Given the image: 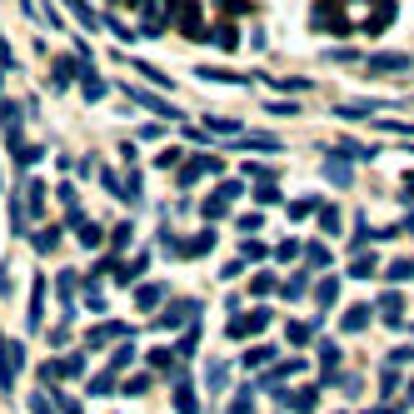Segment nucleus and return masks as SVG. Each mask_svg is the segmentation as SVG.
Masks as SVG:
<instances>
[{
  "mask_svg": "<svg viewBox=\"0 0 414 414\" xmlns=\"http://www.w3.org/2000/svg\"><path fill=\"white\" fill-rule=\"evenodd\" d=\"M20 370H25V344L0 334V389H6V394H15V375Z\"/></svg>",
  "mask_w": 414,
  "mask_h": 414,
  "instance_id": "f257e3e1",
  "label": "nucleus"
},
{
  "mask_svg": "<svg viewBox=\"0 0 414 414\" xmlns=\"http://www.w3.org/2000/svg\"><path fill=\"white\" fill-rule=\"evenodd\" d=\"M165 6H170L175 20H180V35L205 40V20H200V6H195V0H165Z\"/></svg>",
  "mask_w": 414,
  "mask_h": 414,
  "instance_id": "f03ea898",
  "label": "nucleus"
},
{
  "mask_svg": "<svg viewBox=\"0 0 414 414\" xmlns=\"http://www.w3.org/2000/svg\"><path fill=\"white\" fill-rule=\"evenodd\" d=\"M365 65L375 75H404V70H414V55H404V50H375Z\"/></svg>",
  "mask_w": 414,
  "mask_h": 414,
  "instance_id": "7ed1b4c3",
  "label": "nucleus"
},
{
  "mask_svg": "<svg viewBox=\"0 0 414 414\" xmlns=\"http://www.w3.org/2000/svg\"><path fill=\"white\" fill-rule=\"evenodd\" d=\"M125 100H130V105H140V110H155L160 120H175V115H180V110H170V100H165V95H155V90H140L135 80L125 85Z\"/></svg>",
  "mask_w": 414,
  "mask_h": 414,
  "instance_id": "20e7f679",
  "label": "nucleus"
},
{
  "mask_svg": "<svg viewBox=\"0 0 414 414\" xmlns=\"http://www.w3.org/2000/svg\"><path fill=\"white\" fill-rule=\"evenodd\" d=\"M315 30H325V35H349L354 25L344 20V11L334 6V0H320V6H315Z\"/></svg>",
  "mask_w": 414,
  "mask_h": 414,
  "instance_id": "39448f33",
  "label": "nucleus"
},
{
  "mask_svg": "<svg viewBox=\"0 0 414 414\" xmlns=\"http://www.w3.org/2000/svg\"><path fill=\"white\" fill-rule=\"evenodd\" d=\"M195 320H200V305H195V300H175L155 325H160V330H180V325H195Z\"/></svg>",
  "mask_w": 414,
  "mask_h": 414,
  "instance_id": "423d86ee",
  "label": "nucleus"
},
{
  "mask_svg": "<svg viewBox=\"0 0 414 414\" xmlns=\"http://www.w3.org/2000/svg\"><path fill=\"white\" fill-rule=\"evenodd\" d=\"M270 310H255V315H234L230 320V339H245V334H260V330H270Z\"/></svg>",
  "mask_w": 414,
  "mask_h": 414,
  "instance_id": "0eeeda50",
  "label": "nucleus"
},
{
  "mask_svg": "<svg viewBox=\"0 0 414 414\" xmlns=\"http://www.w3.org/2000/svg\"><path fill=\"white\" fill-rule=\"evenodd\" d=\"M215 170H220V155H195V160L180 170V180H175V185L185 190V185H195V180H200V175H215Z\"/></svg>",
  "mask_w": 414,
  "mask_h": 414,
  "instance_id": "6e6552de",
  "label": "nucleus"
},
{
  "mask_svg": "<svg viewBox=\"0 0 414 414\" xmlns=\"http://www.w3.org/2000/svg\"><path fill=\"white\" fill-rule=\"evenodd\" d=\"M280 394V404L289 409V414H315V404H320V389H300V394H284V389H275Z\"/></svg>",
  "mask_w": 414,
  "mask_h": 414,
  "instance_id": "1a4fd4ad",
  "label": "nucleus"
},
{
  "mask_svg": "<svg viewBox=\"0 0 414 414\" xmlns=\"http://www.w3.org/2000/svg\"><path fill=\"white\" fill-rule=\"evenodd\" d=\"M80 70H85V61H70V55H55V75H50V85H55V90H65L70 80H80Z\"/></svg>",
  "mask_w": 414,
  "mask_h": 414,
  "instance_id": "9d476101",
  "label": "nucleus"
},
{
  "mask_svg": "<svg viewBox=\"0 0 414 414\" xmlns=\"http://www.w3.org/2000/svg\"><path fill=\"white\" fill-rule=\"evenodd\" d=\"M45 190H50L45 180H25V185H20V200H25V215H30V220L45 210Z\"/></svg>",
  "mask_w": 414,
  "mask_h": 414,
  "instance_id": "9b49d317",
  "label": "nucleus"
},
{
  "mask_svg": "<svg viewBox=\"0 0 414 414\" xmlns=\"http://www.w3.org/2000/svg\"><path fill=\"white\" fill-rule=\"evenodd\" d=\"M110 339H130V325H95V330L85 334L90 349H100V344H110Z\"/></svg>",
  "mask_w": 414,
  "mask_h": 414,
  "instance_id": "f8f14e48",
  "label": "nucleus"
},
{
  "mask_svg": "<svg viewBox=\"0 0 414 414\" xmlns=\"http://www.w3.org/2000/svg\"><path fill=\"white\" fill-rule=\"evenodd\" d=\"M370 315H375V305H349L344 310V334H360V330H370Z\"/></svg>",
  "mask_w": 414,
  "mask_h": 414,
  "instance_id": "ddd939ff",
  "label": "nucleus"
},
{
  "mask_svg": "<svg viewBox=\"0 0 414 414\" xmlns=\"http://www.w3.org/2000/svg\"><path fill=\"white\" fill-rule=\"evenodd\" d=\"M380 320H384V325H404V300H399L394 289L380 294Z\"/></svg>",
  "mask_w": 414,
  "mask_h": 414,
  "instance_id": "4468645a",
  "label": "nucleus"
},
{
  "mask_svg": "<svg viewBox=\"0 0 414 414\" xmlns=\"http://www.w3.org/2000/svg\"><path fill=\"white\" fill-rule=\"evenodd\" d=\"M384 25H394V0H380V6L365 15V30H370V35H380Z\"/></svg>",
  "mask_w": 414,
  "mask_h": 414,
  "instance_id": "2eb2a0df",
  "label": "nucleus"
},
{
  "mask_svg": "<svg viewBox=\"0 0 414 414\" xmlns=\"http://www.w3.org/2000/svg\"><path fill=\"white\" fill-rule=\"evenodd\" d=\"M25 320H30V330L45 325V280H35V289H30V310H25Z\"/></svg>",
  "mask_w": 414,
  "mask_h": 414,
  "instance_id": "dca6fc26",
  "label": "nucleus"
},
{
  "mask_svg": "<svg viewBox=\"0 0 414 414\" xmlns=\"http://www.w3.org/2000/svg\"><path fill=\"white\" fill-rule=\"evenodd\" d=\"M210 245H215V230H200V234H190V240H180V255L195 260V255H205Z\"/></svg>",
  "mask_w": 414,
  "mask_h": 414,
  "instance_id": "f3484780",
  "label": "nucleus"
},
{
  "mask_svg": "<svg viewBox=\"0 0 414 414\" xmlns=\"http://www.w3.org/2000/svg\"><path fill=\"white\" fill-rule=\"evenodd\" d=\"M65 6H70V15H75L85 30H100V25H105V20L95 15V6H90V0H65Z\"/></svg>",
  "mask_w": 414,
  "mask_h": 414,
  "instance_id": "a211bd4d",
  "label": "nucleus"
},
{
  "mask_svg": "<svg viewBox=\"0 0 414 414\" xmlns=\"http://www.w3.org/2000/svg\"><path fill=\"white\" fill-rule=\"evenodd\" d=\"M145 265H150V255H145V250H140V255H135V260H130V265H115V280H120V284H135V280H140V275H145Z\"/></svg>",
  "mask_w": 414,
  "mask_h": 414,
  "instance_id": "6ab92c4d",
  "label": "nucleus"
},
{
  "mask_svg": "<svg viewBox=\"0 0 414 414\" xmlns=\"http://www.w3.org/2000/svg\"><path fill=\"white\" fill-rule=\"evenodd\" d=\"M105 90H110V85H105V80H100V75H95V70H90V65H85V70H80V95H85V100H90V105H95V100H100V95H105Z\"/></svg>",
  "mask_w": 414,
  "mask_h": 414,
  "instance_id": "aec40b11",
  "label": "nucleus"
},
{
  "mask_svg": "<svg viewBox=\"0 0 414 414\" xmlns=\"http://www.w3.org/2000/svg\"><path fill=\"white\" fill-rule=\"evenodd\" d=\"M325 180L349 185V160H344V155H330V160H325Z\"/></svg>",
  "mask_w": 414,
  "mask_h": 414,
  "instance_id": "412c9836",
  "label": "nucleus"
},
{
  "mask_svg": "<svg viewBox=\"0 0 414 414\" xmlns=\"http://www.w3.org/2000/svg\"><path fill=\"white\" fill-rule=\"evenodd\" d=\"M334 300H339V280L330 275V280H320V284H315V305H320V310H330Z\"/></svg>",
  "mask_w": 414,
  "mask_h": 414,
  "instance_id": "4be33fe9",
  "label": "nucleus"
},
{
  "mask_svg": "<svg viewBox=\"0 0 414 414\" xmlns=\"http://www.w3.org/2000/svg\"><path fill=\"white\" fill-rule=\"evenodd\" d=\"M140 185H145V180H140V170L130 165V175L120 180V200H125V205H140Z\"/></svg>",
  "mask_w": 414,
  "mask_h": 414,
  "instance_id": "5701e85b",
  "label": "nucleus"
},
{
  "mask_svg": "<svg viewBox=\"0 0 414 414\" xmlns=\"http://www.w3.org/2000/svg\"><path fill=\"white\" fill-rule=\"evenodd\" d=\"M130 70H135V75H145L150 85H160V90H170V75H165V70H155L150 61H130Z\"/></svg>",
  "mask_w": 414,
  "mask_h": 414,
  "instance_id": "b1692460",
  "label": "nucleus"
},
{
  "mask_svg": "<svg viewBox=\"0 0 414 414\" xmlns=\"http://www.w3.org/2000/svg\"><path fill=\"white\" fill-rule=\"evenodd\" d=\"M160 300H165V284H140V289H135V305H140V310H155Z\"/></svg>",
  "mask_w": 414,
  "mask_h": 414,
  "instance_id": "393cba45",
  "label": "nucleus"
},
{
  "mask_svg": "<svg viewBox=\"0 0 414 414\" xmlns=\"http://www.w3.org/2000/svg\"><path fill=\"white\" fill-rule=\"evenodd\" d=\"M200 80H220V85H250V75H234V70H215V65H205V70H200Z\"/></svg>",
  "mask_w": 414,
  "mask_h": 414,
  "instance_id": "a878e982",
  "label": "nucleus"
},
{
  "mask_svg": "<svg viewBox=\"0 0 414 414\" xmlns=\"http://www.w3.org/2000/svg\"><path fill=\"white\" fill-rule=\"evenodd\" d=\"M349 275H354V280H375V275H380V260H375V255H360V260L349 265Z\"/></svg>",
  "mask_w": 414,
  "mask_h": 414,
  "instance_id": "bb28decb",
  "label": "nucleus"
},
{
  "mask_svg": "<svg viewBox=\"0 0 414 414\" xmlns=\"http://www.w3.org/2000/svg\"><path fill=\"white\" fill-rule=\"evenodd\" d=\"M130 360H135V344H130V339H120V349L110 354V375H120V370H125Z\"/></svg>",
  "mask_w": 414,
  "mask_h": 414,
  "instance_id": "cd10ccee",
  "label": "nucleus"
},
{
  "mask_svg": "<svg viewBox=\"0 0 414 414\" xmlns=\"http://www.w3.org/2000/svg\"><path fill=\"white\" fill-rule=\"evenodd\" d=\"M200 215H205V220L215 225V220H225V215H230V200H220V195H210V200L200 205Z\"/></svg>",
  "mask_w": 414,
  "mask_h": 414,
  "instance_id": "c85d7f7f",
  "label": "nucleus"
},
{
  "mask_svg": "<svg viewBox=\"0 0 414 414\" xmlns=\"http://www.w3.org/2000/svg\"><path fill=\"white\" fill-rule=\"evenodd\" d=\"M275 360V344H255V349H245V370H255V365H270Z\"/></svg>",
  "mask_w": 414,
  "mask_h": 414,
  "instance_id": "c756f323",
  "label": "nucleus"
},
{
  "mask_svg": "<svg viewBox=\"0 0 414 414\" xmlns=\"http://www.w3.org/2000/svg\"><path fill=\"white\" fill-rule=\"evenodd\" d=\"M175 409H180V414H195L200 409V399L190 394V384H175Z\"/></svg>",
  "mask_w": 414,
  "mask_h": 414,
  "instance_id": "7c9ffc66",
  "label": "nucleus"
},
{
  "mask_svg": "<svg viewBox=\"0 0 414 414\" xmlns=\"http://www.w3.org/2000/svg\"><path fill=\"white\" fill-rule=\"evenodd\" d=\"M320 210V195H305V200H289V220H305Z\"/></svg>",
  "mask_w": 414,
  "mask_h": 414,
  "instance_id": "2f4dec72",
  "label": "nucleus"
},
{
  "mask_svg": "<svg viewBox=\"0 0 414 414\" xmlns=\"http://www.w3.org/2000/svg\"><path fill=\"white\" fill-rule=\"evenodd\" d=\"M55 245H61V225H55V230H50V225H45V230H40V234H35V250H40V255H50V250H55Z\"/></svg>",
  "mask_w": 414,
  "mask_h": 414,
  "instance_id": "473e14b6",
  "label": "nucleus"
},
{
  "mask_svg": "<svg viewBox=\"0 0 414 414\" xmlns=\"http://www.w3.org/2000/svg\"><path fill=\"white\" fill-rule=\"evenodd\" d=\"M305 289H310V275H294V280H284V284H280V294H284V300H300Z\"/></svg>",
  "mask_w": 414,
  "mask_h": 414,
  "instance_id": "72a5a7b5",
  "label": "nucleus"
},
{
  "mask_svg": "<svg viewBox=\"0 0 414 414\" xmlns=\"http://www.w3.org/2000/svg\"><path fill=\"white\" fill-rule=\"evenodd\" d=\"M234 150H280V140H275V135H245Z\"/></svg>",
  "mask_w": 414,
  "mask_h": 414,
  "instance_id": "f704fd0d",
  "label": "nucleus"
},
{
  "mask_svg": "<svg viewBox=\"0 0 414 414\" xmlns=\"http://www.w3.org/2000/svg\"><path fill=\"white\" fill-rule=\"evenodd\" d=\"M384 275L394 284H404V280H414V260H394V265H384Z\"/></svg>",
  "mask_w": 414,
  "mask_h": 414,
  "instance_id": "c9c22d12",
  "label": "nucleus"
},
{
  "mask_svg": "<svg viewBox=\"0 0 414 414\" xmlns=\"http://www.w3.org/2000/svg\"><path fill=\"white\" fill-rule=\"evenodd\" d=\"M80 245H85V250L105 245V230H100V225H85V220H80Z\"/></svg>",
  "mask_w": 414,
  "mask_h": 414,
  "instance_id": "e433bc0d",
  "label": "nucleus"
},
{
  "mask_svg": "<svg viewBox=\"0 0 414 414\" xmlns=\"http://www.w3.org/2000/svg\"><path fill=\"white\" fill-rule=\"evenodd\" d=\"M310 334H315V325H294V320L284 325V339L289 344H310Z\"/></svg>",
  "mask_w": 414,
  "mask_h": 414,
  "instance_id": "4c0bfd02",
  "label": "nucleus"
},
{
  "mask_svg": "<svg viewBox=\"0 0 414 414\" xmlns=\"http://www.w3.org/2000/svg\"><path fill=\"white\" fill-rule=\"evenodd\" d=\"M145 389H150V375H130V380L115 389V394H130V399H135V394H145Z\"/></svg>",
  "mask_w": 414,
  "mask_h": 414,
  "instance_id": "58836bf2",
  "label": "nucleus"
},
{
  "mask_svg": "<svg viewBox=\"0 0 414 414\" xmlns=\"http://www.w3.org/2000/svg\"><path fill=\"white\" fill-rule=\"evenodd\" d=\"M205 384H210V389L220 394V389L230 384V370H225V365H210V370H205Z\"/></svg>",
  "mask_w": 414,
  "mask_h": 414,
  "instance_id": "ea45409f",
  "label": "nucleus"
},
{
  "mask_svg": "<svg viewBox=\"0 0 414 414\" xmlns=\"http://www.w3.org/2000/svg\"><path fill=\"white\" fill-rule=\"evenodd\" d=\"M130 234H135L130 220H125V225H115V230H110V245H115V250H125V245H130Z\"/></svg>",
  "mask_w": 414,
  "mask_h": 414,
  "instance_id": "a19ab883",
  "label": "nucleus"
},
{
  "mask_svg": "<svg viewBox=\"0 0 414 414\" xmlns=\"http://www.w3.org/2000/svg\"><path fill=\"white\" fill-rule=\"evenodd\" d=\"M320 365H325V375L339 365V349H334V339H325V344H320Z\"/></svg>",
  "mask_w": 414,
  "mask_h": 414,
  "instance_id": "79ce46f5",
  "label": "nucleus"
},
{
  "mask_svg": "<svg viewBox=\"0 0 414 414\" xmlns=\"http://www.w3.org/2000/svg\"><path fill=\"white\" fill-rule=\"evenodd\" d=\"M205 130H210V135H240V125H234V120H215V115L205 120Z\"/></svg>",
  "mask_w": 414,
  "mask_h": 414,
  "instance_id": "37998d69",
  "label": "nucleus"
},
{
  "mask_svg": "<svg viewBox=\"0 0 414 414\" xmlns=\"http://www.w3.org/2000/svg\"><path fill=\"white\" fill-rule=\"evenodd\" d=\"M215 40H220V50H234V45H240V35H234V25H215Z\"/></svg>",
  "mask_w": 414,
  "mask_h": 414,
  "instance_id": "c03bdc74",
  "label": "nucleus"
},
{
  "mask_svg": "<svg viewBox=\"0 0 414 414\" xmlns=\"http://www.w3.org/2000/svg\"><path fill=\"white\" fill-rule=\"evenodd\" d=\"M320 230L334 240V234H339V210H320Z\"/></svg>",
  "mask_w": 414,
  "mask_h": 414,
  "instance_id": "a18cd8bd",
  "label": "nucleus"
},
{
  "mask_svg": "<svg viewBox=\"0 0 414 414\" xmlns=\"http://www.w3.org/2000/svg\"><path fill=\"white\" fill-rule=\"evenodd\" d=\"M370 240H375V230H370L365 220H354V240H349V245H354V250H360V245H370Z\"/></svg>",
  "mask_w": 414,
  "mask_h": 414,
  "instance_id": "49530a36",
  "label": "nucleus"
},
{
  "mask_svg": "<svg viewBox=\"0 0 414 414\" xmlns=\"http://www.w3.org/2000/svg\"><path fill=\"white\" fill-rule=\"evenodd\" d=\"M30 414H61V409L50 404V394H30Z\"/></svg>",
  "mask_w": 414,
  "mask_h": 414,
  "instance_id": "de8ad7c7",
  "label": "nucleus"
},
{
  "mask_svg": "<svg viewBox=\"0 0 414 414\" xmlns=\"http://www.w3.org/2000/svg\"><path fill=\"white\" fill-rule=\"evenodd\" d=\"M305 260H310L315 270H325V265H330V250H325V245H310V250H305Z\"/></svg>",
  "mask_w": 414,
  "mask_h": 414,
  "instance_id": "09e8293b",
  "label": "nucleus"
},
{
  "mask_svg": "<svg viewBox=\"0 0 414 414\" xmlns=\"http://www.w3.org/2000/svg\"><path fill=\"white\" fill-rule=\"evenodd\" d=\"M250 289H255V294H275L280 284H275V275H255V280H250Z\"/></svg>",
  "mask_w": 414,
  "mask_h": 414,
  "instance_id": "8fccbe9b",
  "label": "nucleus"
},
{
  "mask_svg": "<svg viewBox=\"0 0 414 414\" xmlns=\"http://www.w3.org/2000/svg\"><path fill=\"white\" fill-rule=\"evenodd\" d=\"M110 384H115V375H110V370H105V375H95V380H90V394H115V389H110Z\"/></svg>",
  "mask_w": 414,
  "mask_h": 414,
  "instance_id": "3c124183",
  "label": "nucleus"
},
{
  "mask_svg": "<svg viewBox=\"0 0 414 414\" xmlns=\"http://www.w3.org/2000/svg\"><path fill=\"white\" fill-rule=\"evenodd\" d=\"M265 110H270V115H300V105H294V100H270Z\"/></svg>",
  "mask_w": 414,
  "mask_h": 414,
  "instance_id": "603ef678",
  "label": "nucleus"
},
{
  "mask_svg": "<svg viewBox=\"0 0 414 414\" xmlns=\"http://www.w3.org/2000/svg\"><path fill=\"white\" fill-rule=\"evenodd\" d=\"M294 255H305L294 240H280V245H275V260H294Z\"/></svg>",
  "mask_w": 414,
  "mask_h": 414,
  "instance_id": "864d4df0",
  "label": "nucleus"
},
{
  "mask_svg": "<svg viewBox=\"0 0 414 414\" xmlns=\"http://www.w3.org/2000/svg\"><path fill=\"white\" fill-rule=\"evenodd\" d=\"M255 200H260V205H280V190H275V185H260Z\"/></svg>",
  "mask_w": 414,
  "mask_h": 414,
  "instance_id": "5fc2aeb1",
  "label": "nucleus"
},
{
  "mask_svg": "<svg viewBox=\"0 0 414 414\" xmlns=\"http://www.w3.org/2000/svg\"><path fill=\"white\" fill-rule=\"evenodd\" d=\"M240 230H250V234L265 230V215H260V210H255V215H240Z\"/></svg>",
  "mask_w": 414,
  "mask_h": 414,
  "instance_id": "6e6d98bb",
  "label": "nucleus"
},
{
  "mask_svg": "<svg viewBox=\"0 0 414 414\" xmlns=\"http://www.w3.org/2000/svg\"><path fill=\"white\" fill-rule=\"evenodd\" d=\"M230 414H250V389H240V394H234V404H230Z\"/></svg>",
  "mask_w": 414,
  "mask_h": 414,
  "instance_id": "4d7b16f0",
  "label": "nucleus"
},
{
  "mask_svg": "<svg viewBox=\"0 0 414 414\" xmlns=\"http://www.w3.org/2000/svg\"><path fill=\"white\" fill-rule=\"evenodd\" d=\"M100 180H105L110 195H120V175H115V170H100Z\"/></svg>",
  "mask_w": 414,
  "mask_h": 414,
  "instance_id": "13d9d810",
  "label": "nucleus"
},
{
  "mask_svg": "<svg viewBox=\"0 0 414 414\" xmlns=\"http://www.w3.org/2000/svg\"><path fill=\"white\" fill-rule=\"evenodd\" d=\"M180 155H185V150H165V155H160V170H175V165H180Z\"/></svg>",
  "mask_w": 414,
  "mask_h": 414,
  "instance_id": "bf43d9fd",
  "label": "nucleus"
},
{
  "mask_svg": "<svg viewBox=\"0 0 414 414\" xmlns=\"http://www.w3.org/2000/svg\"><path fill=\"white\" fill-rule=\"evenodd\" d=\"M220 6H225V11L234 15V11H245V0H220Z\"/></svg>",
  "mask_w": 414,
  "mask_h": 414,
  "instance_id": "052dcab7",
  "label": "nucleus"
},
{
  "mask_svg": "<svg viewBox=\"0 0 414 414\" xmlns=\"http://www.w3.org/2000/svg\"><path fill=\"white\" fill-rule=\"evenodd\" d=\"M0 65H6V70H11V45H6V40H0Z\"/></svg>",
  "mask_w": 414,
  "mask_h": 414,
  "instance_id": "680f3d73",
  "label": "nucleus"
},
{
  "mask_svg": "<svg viewBox=\"0 0 414 414\" xmlns=\"http://www.w3.org/2000/svg\"><path fill=\"white\" fill-rule=\"evenodd\" d=\"M404 200H414V175H409V190H404Z\"/></svg>",
  "mask_w": 414,
  "mask_h": 414,
  "instance_id": "e2e57ef3",
  "label": "nucleus"
},
{
  "mask_svg": "<svg viewBox=\"0 0 414 414\" xmlns=\"http://www.w3.org/2000/svg\"><path fill=\"white\" fill-rule=\"evenodd\" d=\"M409 404H414V380H409Z\"/></svg>",
  "mask_w": 414,
  "mask_h": 414,
  "instance_id": "0e129e2a",
  "label": "nucleus"
}]
</instances>
